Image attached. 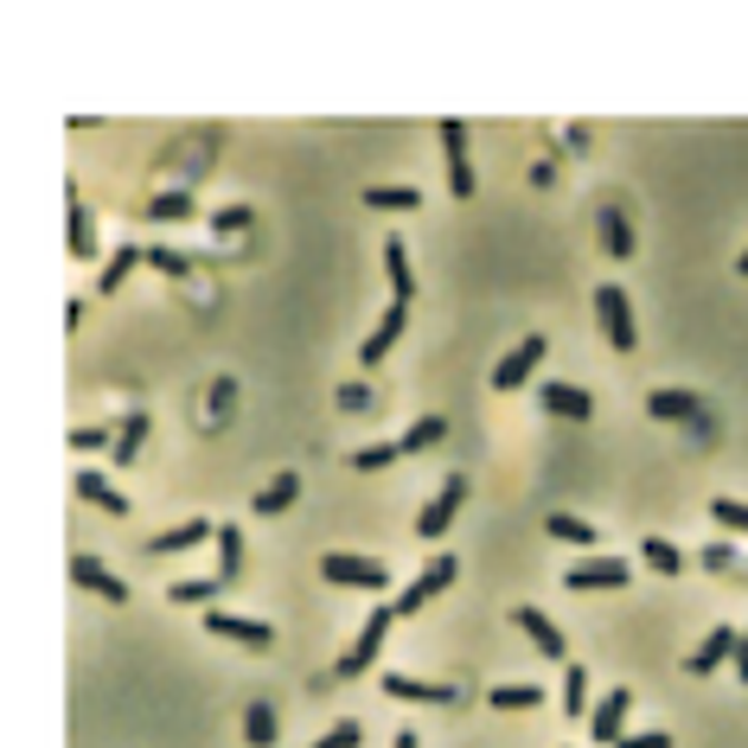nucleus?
I'll use <instances>...</instances> for the list:
<instances>
[{
    "label": "nucleus",
    "instance_id": "f257e3e1",
    "mask_svg": "<svg viewBox=\"0 0 748 748\" xmlns=\"http://www.w3.org/2000/svg\"><path fill=\"white\" fill-rule=\"evenodd\" d=\"M455 576H461V564H455L448 550H441V557H429V564H422V576H410V582H403V589H397V595L385 601L390 620H403V615H416V608H429V601H436V595L448 589Z\"/></svg>",
    "mask_w": 748,
    "mask_h": 748
},
{
    "label": "nucleus",
    "instance_id": "f03ea898",
    "mask_svg": "<svg viewBox=\"0 0 748 748\" xmlns=\"http://www.w3.org/2000/svg\"><path fill=\"white\" fill-rule=\"evenodd\" d=\"M595 320H601V333H608L615 352H634V346H640V327H634V308H627V288L620 282L595 288Z\"/></svg>",
    "mask_w": 748,
    "mask_h": 748
},
{
    "label": "nucleus",
    "instance_id": "7ed1b4c3",
    "mask_svg": "<svg viewBox=\"0 0 748 748\" xmlns=\"http://www.w3.org/2000/svg\"><path fill=\"white\" fill-rule=\"evenodd\" d=\"M320 576L339 582V589H390V564L359 557V550H327V557H320Z\"/></svg>",
    "mask_w": 748,
    "mask_h": 748
},
{
    "label": "nucleus",
    "instance_id": "20e7f679",
    "mask_svg": "<svg viewBox=\"0 0 748 748\" xmlns=\"http://www.w3.org/2000/svg\"><path fill=\"white\" fill-rule=\"evenodd\" d=\"M543 359H550V339H543V333H525V339L512 346V352H506V359L492 365V390H518V385H525V378H531V371H538Z\"/></svg>",
    "mask_w": 748,
    "mask_h": 748
},
{
    "label": "nucleus",
    "instance_id": "39448f33",
    "mask_svg": "<svg viewBox=\"0 0 748 748\" xmlns=\"http://www.w3.org/2000/svg\"><path fill=\"white\" fill-rule=\"evenodd\" d=\"M385 634H390V608H371V620L359 627V640L339 652V678H359L365 666H378V646H385Z\"/></svg>",
    "mask_w": 748,
    "mask_h": 748
},
{
    "label": "nucleus",
    "instance_id": "423d86ee",
    "mask_svg": "<svg viewBox=\"0 0 748 748\" xmlns=\"http://www.w3.org/2000/svg\"><path fill=\"white\" fill-rule=\"evenodd\" d=\"M71 582H78V589H90V595H103L109 608H122V601H129V582H122L103 557H90V550H78V557H71Z\"/></svg>",
    "mask_w": 748,
    "mask_h": 748
},
{
    "label": "nucleus",
    "instance_id": "0eeeda50",
    "mask_svg": "<svg viewBox=\"0 0 748 748\" xmlns=\"http://www.w3.org/2000/svg\"><path fill=\"white\" fill-rule=\"evenodd\" d=\"M441 160H448V192L455 199H467L473 192V167H467V122H441Z\"/></svg>",
    "mask_w": 748,
    "mask_h": 748
},
{
    "label": "nucleus",
    "instance_id": "6e6552de",
    "mask_svg": "<svg viewBox=\"0 0 748 748\" xmlns=\"http://www.w3.org/2000/svg\"><path fill=\"white\" fill-rule=\"evenodd\" d=\"M461 499H467V480H461V473H448V480H441V492L422 506L416 531H422V538H441V531L455 525V512H461Z\"/></svg>",
    "mask_w": 748,
    "mask_h": 748
},
{
    "label": "nucleus",
    "instance_id": "1a4fd4ad",
    "mask_svg": "<svg viewBox=\"0 0 748 748\" xmlns=\"http://www.w3.org/2000/svg\"><path fill=\"white\" fill-rule=\"evenodd\" d=\"M206 634H218V640H237V646H269L276 640V627L269 620H243V615H225V608H206Z\"/></svg>",
    "mask_w": 748,
    "mask_h": 748
},
{
    "label": "nucleus",
    "instance_id": "9d476101",
    "mask_svg": "<svg viewBox=\"0 0 748 748\" xmlns=\"http://www.w3.org/2000/svg\"><path fill=\"white\" fill-rule=\"evenodd\" d=\"M627 710H634V691H620V685H615V691L601 697V704H595L582 722H589L595 742H620V729H627Z\"/></svg>",
    "mask_w": 748,
    "mask_h": 748
},
{
    "label": "nucleus",
    "instance_id": "9b49d317",
    "mask_svg": "<svg viewBox=\"0 0 748 748\" xmlns=\"http://www.w3.org/2000/svg\"><path fill=\"white\" fill-rule=\"evenodd\" d=\"M627 576H634V564H627V557H589V564L569 569L564 582H569V589H620Z\"/></svg>",
    "mask_w": 748,
    "mask_h": 748
},
{
    "label": "nucleus",
    "instance_id": "f8f14e48",
    "mask_svg": "<svg viewBox=\"0 0 748 748\" xmlns=\"http://www.w3.org/2000/svg\"><path fill=\"white\" fill-rule=\"evenodd\" d=\"M512 620H518V627H525V634H531V640L543 646V659H564V652H569V646H564V627H557V620L543 615L538 601H518Z\"/></svg>",
    "mask_w": 748,
    "mask_h": 748
},
{
    "label": "nucleus",
    "instance_id": "ddd939ff",
    "mask_svg": "<svg viewBox=\"0 0 748 748\" xmlns=\"http://www.w3.org/2000/svg\"><path fill=\"white\" fill-rule=\"evenodd\" d=\"M403 327H410V301H390L385 320H378V333L359 346V359H365V365H385V352L397 346V333H403Z\"/></svg>",
    "mask_w": 748,
    "mask_h": 748
},
{
    "label": "nucleus",
    "instance_id": "4468645a",
    "mask_svg": "<svg viewBox=\"0 0 748 748\" xmlns=\"http://www.w3.org/2000/svg\"><path fill=\"white\" fill-rule=\"evenodd\" d=\"M729 652H736V627H710V634H704V640L691 646L685 671H691V678H704V671H717L722 659H729Z\"/></svg>",
    "mask_w": 748,
    "mask_h": 748
},
{
    "label": "nucleus",
    "instance_id": "2eb2a0df",
    "mask_svg": "<svg viewBox=\"0 0 748 748\" xmlns=\"http://www.w3.org/2000/svg\"><path fill=\"white\" fill-rule=\"evenodd\" d=\"M538 403H543L550 416H569V422H589V416H595V397H589L582 385H543Z\"/></svg>",
    "mask_w": 748,
    "mask_h": 748
},
{
    "label": "nucleus",
    "instance_id": "dca6fc26",
    "mask_svg": "<svg viewBox=\"0 0 748 748\" xmlns=\"http://www.w3.org/2000/svg\"><path fill=\"white\" fill-rule=\"evenodd\" d=\"M385 697H403V704H455V685H429V678H403V671H385Z\"/></svg>",
    "mask_w": 748,
    "mask_h": 748
},
{
    "label": "nucleus",
    "instance_id": "f3484780",
    "mask_svg": "<svg viewBox=\"0 0 748 748\" xmlns=\"http://www.w3.org/2000/svg\"><path fill=\"white\" fill-rule=\"evenodd\" d=\"M646 410L659 416V422H697V416H704V397H697V390H652Z\"/></svg>",
    "mask_w": 748,
    "mask_h": 748
},
{
    "label": "nucleus",
    "instance_id": "a211bd4d",
    "mask_svg": "<svg viewBox=\"0 0 748 748\" xmlns=\"http://www.w3.org/2000/svg\"><path fill=\"white\" fill-rule=\"evenodd\" d=\"M295 499H301V473H276V480H269V487H262L257 499H250V512L276 518V512H288Z\"/></svg>",
    "mask_w": 748,
    "mask_h": 748
},
{
    "label": "nucleus",
    "instance_id": "6ab92c4d",
    "mask_svg": "<svg viewBox=\"0 0 748 748\" xmlns=\"http://www.w3.org/2000/svg\"><path fill=\"white\" fill-rule=\"evenodd\" d=\"M211 531H218L211 518H186V525H173V531H160L148 550H154V557H173V550H192V543H206Z\"/></svg>",
    "mask_w": 748,
    "mask_h": 748
},
{
    "label": "nucleus",
    "instance_id": "aec40b11",
    "mask_svg": "<svg viewBox=\"0 0 748 748\" xmlns=\"http://www.w3.org/2000/svg\"><path fill=\"white\" fill-rule=\"evenodd\" d=\"M64 211H71V257H97V225H90V211H83L78 186H64Z\"/></svg>",
    "mask_w": 748,
    "mask_h": 748
},
{
    "label": "nucleus",
    "instance_id": "412c9836",
    "mask_svg": "<svg viewBox=\"0 0 748 748\" xmlns=\"http://www.w3.org/2000/svg\"><path fill=\"white\" fill-rule=\"evenodd\" d=\"M78 499H90V506H103V512H129V499H122V487H109L103 473H97V467H83L78 473Z\"/></svg>",
    "mask_w": 748,
    "mask_h": 748
},
{
    "label": "nucleus",
    "instance_id": "4be33fe9",
    "mask_svg": "<svg viewBox=\"0 0 748 748\" xmlns=\"http://www.w3.org/2000/svg\"><path fill=\"white\" fill-rule=\"evenodd\" d=\"M385 276H390V301H410L416 295V276H410V250L390 237L385 243Z\"/></svg>",
    "mask_w": 748,
    "mask_h": 748
},
{
    "label": "nucleus",
    "instance_id": "5701e85b",
    "mask_svg": "<svg viewBox=\"0 0 748 748\" xmlns=\"http://www.w3.org/2000/svg\"><path fill=\"white\" fill-rule=\"evenodd\" d=\"M276 736H282L276 710H269V704H250V710H243V742H250V748H276Z\"/></svg>",
    "mask_w": 748,
    "mask_h": 748
},
{
    "label": "nucleus",
    "instance_id": "b1692460",
    "mask_svg": "<svg viewBox=\"0 0 748 748\" xmlns=\"http://www.w3.org/2000/svg\"><path fill=\"white\" fill-rule=\"evenodd\" d=\"M211 538H218V582H237V569H243V531L237 525H218Z\"/></svg>",
    "mask_w": 748,
    "mask_h": 748
},
{
    "label": "nucleus",
    "instance_id": "393cba45",
    "mask_svg": "<svg viewBox=\"0 0 748 748\" xmlns=\"http://www.w3.org/2000/svg\"><path fill=\"white\" fill-rule=\"evenodd\" d=\"M141 441H148V410H129L122 436H116V448H109V461H116V467H129L134 455H141Z\"/></svg>",
    "mask_w": 748,
    "mask_h": 748
},
{
    "label": "nucleus",
    "instance_id": "a878e982",
    "mask_svg": "<svg viewBox=\"0 0 748 748\" xmlns=\"http://www.w3.org/2000/svg\"><path fill=\"white\" fill-rule=\"evenodd\" d=\"M601 237H608V257H634V231H627V211L620 206H601Z\"/></svg>",
    "mask_w": 748,
    "mask_h": 748
},
{
    "label": "nucleus",
    "instance_id": "bb28decb",
    "mask_svg": "<svg viewBox=\"0 0 748 748\" xmlns=\"http://www.w3.org/2000/svg\"><path fill=\"white\" fill-rule=\"evenodd\" d=\"M441 436H448V422H441V416H416L410 429H403V441H397V448H403V455H422V448H436Z\"/></svg>",
    "mask_w": 748,
    "mask_h": 748
},
{
    "label": "nucleus",
    "instance_id": "cd10ccee",
    "mask_svg": "<svg viewBox=\"0 0 748 748\" xmlns=\"http://www.w3.org/2000/svg\"><path fill=\"white\" fill-rule=\"evenodd\" d=\"M218 589H225L218 576H186V582H173V589H167V601H180V608H206Z\"/></svg>",
    "mask_w": 748,
    "mask_h": 748
},
{
    "label": "nucleus",
    "instance_id": "c85d7f7f",
    "mask_svg": "<svg viewBox=\"0 0 748 748\" xmlns=\"http://www.w3.org/2000/svg\"><path fill=\"white\" fill-rule=\"evenodd\" d=\"M564 710L589 717V666H569V659H564Z\"/></svg>",
    "mask_w": 748,
    "mask_h": 748
},
{
    "label": "nucleus",
    "instance_id": "c756f323",
    "mask_svg": "<svg viewBox=\"0 0 748 748\" xmlns=\"http://www.w3.org/2000/svg\"><path fill=\"white\" fill-rule=\"evenodd\" d=\"M543 531L564 538V543H595V525L589 518H576V512H543Z\"/></svg>",
    "mask_w": 748,
    "mask_h": 748
},
{
    "label": "nucleus",
    "instance_id": "7c9ffc66",
    "mask_svg": "<svg viewBox=\"0 0 748 748\" xmlns=\"http://www.w3.org/2000/svg\"><path fill=\"white\" fill-rule=\"evenodd\" d=\"M365 206H378V211H410V206H422V192H416V186H365Z\"/></svg>",
    "mask_w": 748,
    "mask_h": 748
},
{
    "label": "nucleus",
    "instance_id": "2f4dec72",
    "mask_svg": "<svg viewBox=\"0 0 748 748\" xmlns=\"http://www.w3.org/2000/svg\"><path fill=\"white\" fill-rule=\"evenodd\" d=\"M640 564L659 569V576H678L685 557H678V543H666V538H640Z\"/></svg>",
    "mask_w": 748,
    "mask_h": 748
},
{
    "label": "nucleus",
    "instance_id": "473e14b6",
    "mask_svg": "<svg viewBox=\"0 0 748 748\" xmlns=\"http://www.w3.org/2000/svg\"><path fill=\"white\" fill-rule=\"evenodd\" d=\"M487 704H492V710H538L543 691H538V685H492Z\"/></svg>",
    "mask_w": 748,
    "mask_h": 748
},
{
    "label": "nucleus",
    "instance_id": "72a5a7b5",
    "mask_svg": "<svg viewBox=\"0 0 748 748\" xmlns=\"http://www.w3.org/2000/svg\"><path fill=\"white\" fill-rule=\"evenodd\" d=\"M134 262H141V250H134V243H122V250H116V257L103 262V276H97V288H103V295H116V288L129 282V269Z\"/></svg>",
    "mask_w": 748,
    "mask_h": 748
},
{
    "label": "nucleus",
    "instance_id": "f704fd0d",
    "mask_svg": "<svg viewBox=\"0 0 748 748\" xmlns=\"http://www.w3.org/2000/svg\"><path fill=\"white\" fill-rule=\"evenodd\" d=\"M710 518H717V525H729V531H748V499L717 492V499H710Z\"/></svg>",
    "mask_w": 748,
    "mask_h": 748
},
{
    "label": "nucleus",
    "instance_id": "c9c22d12",
    "mask_svg": "<svg viewBox=\"0 0 748 748\" xmlns=\"http://www.w3.org/2000/svg\"><path fill=\"white\" fill-rule=\"evenodd\" d=\"M390 461H403V448H397V441H371V448L352 455V467H365V473H371V467H390Z\"/></svg>",
    "mask_w": 748,
    "mask_h": 748
},
{
    "label": "nucleus",
    "instance_id": "e433bc0d",
    "mask_svg": "<svg viewBox=\"0 0 748 748\" xmlns=\"http://www.w3.org/2000/svg\"><path fill=\"white\" fill-rule=\"evenodd\" d=\"M141 262H154L160 276H186V269H192V257H186V250H167V243H160V250H141Z\"/></svg>",
    "mask_w": 748,
    "mask_h": 748
},
{
    "label": "nucleus",
    "instance_id": "4c0bfd02",
    "mask_svg": "<svg viewBox=\"0 0 748 748\" xmlns=\"http://www.w3.org/2000/svg\"><path fill=\"white\" fill-rule=\"evenodd\" d=\"M148 211V218H186V211H192V192H160L154 206H141Z\"/></svg>",
    "mask_w": 748,
    "mask_h": 748
},
{
    "label": "nucleus",
    "instance_id": "58836bf2",
    "mask_svg": "<svg viewBox=\"0 0 748 748\" xmlns=\"http://www.w3.org/2000/svg\"><path fill=\"white\" fill-rule=\"evenodd\" d=\"M313 748H359V722H339V729H327Z\"/></svg>",
    "mask_w": 748,
    "mask_h": 748
},
{
    "label": "nucleus",
    "instance_id": "ea45409f",
    "mask_svg": "<svg viewBox=\"0 0 748 748\" xmlns=\"http://www.w3.org/2000/svg\"><path fill=\"white\" fill-rule=\"evenodd\" d=\"M71 448L78 455H97V448H109V429H71Z\"/></svg>",
    "mask_w": 748,
    "mask_h": 748
},
{
    "label": "nucleus",
    "instance_id": "a19ab883",
    "mask_svg": "<svg viewBox=\"0 0 748 748\" xmlns=\"http://www.w3.org/2000/svg\"><path fill=\"white\" fill-rule=\"evenodd\" d=\"M697 564H704V569H729V564H736V550H729V543H704V550H697Z\"/></svg>",
    "mask_w": 748,
    "mask_h": 748
},
{
    "label": "nucleus",
    "instance_id": "79ce46f5",
    "mask_svg": "<svg viewBox=\"0 0 748 748\" xmlns=\"http://www.w3.org/2000/svg\"><path fill=\"white\" fill-rule=\"evenodd\" d=\"M615 748H671V736L666 729H640V736H620Z\"/></svg>",
    "mask_w": 748,
    "mask_h": 748
},
{
    "label": "nucleus",
    "instance_id": "37998d69",
    "mask_svg": "<svg viewBox=\"0 0 748 748\" xmlns=\"http://www.w3.org/2000/svg\"><path fill=\"white\" fill-rule=\"evenodd\" d=\"M729 666H736V678L748 685V634H736V652H729Z\"/></svg>",
    "mask_w": 748,
    "mask_h": 748
},
{
    "label": "nucleus",
    "instance_id": "c03bdc74",
    "mask_svg": "<svg viewBox=\"0 0 748 748\" xmlns=\"http://www.w3.org/2000/svg\"><path fill=\"white\" fill-rule=\"evenodd\" d=\"M397 748H422V742H416V736H410V729H403V736H397Z\"/></svg>",
    "mask_w": 748,
    "mask_h": 748
},
{
    "label": "nucleus",
    "instance_id": "a18cd8bd",
    "mask_svg": "<svg viewBox=\"0 0 748 748\" xmlns=\"http://www.w3.org/2000/svg\"><path fill=\"white\" fill-rule=\"evenodd\" d=\"M736 269H742V276H748V250H742V257H736Z\"/></svg>",
    "mask_w": 748,
    "mask_h": 748
}]
</instances>
